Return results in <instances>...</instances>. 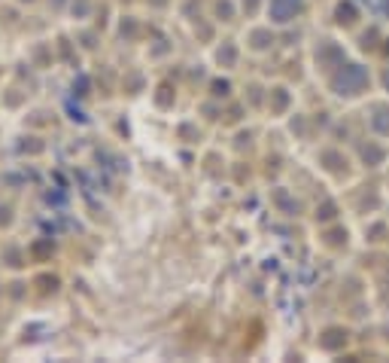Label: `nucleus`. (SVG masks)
<instances>
[{
  "label": "nucleus",
  "mask_w": 389,
  "mask_h": 363,
  "mask_svg": "<svg viewBox=\"0 0 389 363\" xmlns=\"http://www.w3.org/2000/svg\"><path fill=\"white\" fill-rule=\"evenodd\" d=\"M383 9H386V13H389V0H383Z\"/></svg>",
  "instance_id": "ddd939ff"
},
{
  "label": "nucleus",
  "mask_w": 389,
  "mask_h": 363,
  "mask_svg": "<svg viewBox=\"0 0 389 363\" xmlns=\"http://www.w3.org/2000/svg\"><path fill=\"white\" fill-rule=\"evenodd\" d=\"M301 13H304V0H271V18L280 25L292 22Z\"/></svg>",
  "instance_id": "f03ea898"
},
{
  "label": "nucleus",
  "mask_w": 389,
  "mask_h": 363,
  "mask_svg": "<svg viewBox=\"0 0 389 363\" xmlns=\"http://www.w3.org/2000/svg\"><path fill=\"white\" fill-rule=\"evenodd\" d=\"M383 86H386V92H389V70H386V74H383Z\"/></svg>",
  "instance_id": "f8f14e48"
},
{
  "label": "nucleus",
  "mask_w": 389,
  "mask_h": 363,
  "mask_svg": "<svg viewBox=\"0 0 389 363\" xmlns=\"http://www.w3.org/2000/svg\"><path fill=\"white\" fill-rule=\"evenodd\" d=\"M335 18H337L341 25H353L356 18H359V13H356V4H353V0H341V4H337Z\"/></svg>",
  "instance_id": "20e7f679"
},
{
  "label": "nucleus",
  "mask_w": 389,
  "mask_h": 363,
  "mask_svg": "<svg viewBox=\"0 0 389 363\" xmlns=\"http://www.w3.org/2000/svg\"><path fill=\"white\" fill-rule=\"evenodd\" d=\"M320 345L325 348V351H337V348H344L347 345V333L344 330H325V336L320 339Z\"/></svg>",
  "instance_id": "7ed1b4c3"
},
{
  "label": "nucleus",
  "mask_w": 389,
  "mask_h": 363,
  "mask_svg": "<svg viewBox=\"0 0 389 363\" xmlns=\"http://www.w3.org/2000/svg\"><path fill=\"white\" fill-rule=\"evenodd\" d=\"M255 4H259V0H243V6H247V13H252V9H255Z\"/></svg>",
  "instance_id": "9b49d317"
},
{
  "label": "nucleus",
  "mask_w": 389,
  "mask_h": 363,
  "mask_svg": "<svg viewBox=\"0 0 389 363\" xmlns=\"http://www.w3.org/2000/svg\"><path fill=\"white\" fill-rule=\"evenodd\" d=\"M371 128H374L377 135H389V110H386V107H377V110H374Z\"/></svg>",
  "instance_id": "39448f33"
},
{
  "label": "nucleus",
  "mask_w": 389,
  "mask_h": 363,
  "mask_svg": "<svg viewBox=\"0 0 389 363\" xmlns=\"http://www.w3.org/2000/svg\"><path fill=\"white\" fill-rule=\"evenodd\" d=\"M365 86H368V70L362 65H337V74L332 77V92L335 95L353 98V95L365 92Z\"/></svg>",
  "instance_id": "f257e3e1"
},
{
  "label": "nucleus",
  "mask_w": 389,
  "mask_h": 363,
  "mask_svg": "<svg viewBox=\"0 0 389 363\" xmlns=\"http://www.w3.org/2000/svg\"><path fill=\"white\" fill-rule=\"evenodd\" d=\"M228 83H225V79H219V83H213V92H216V95H228Z\"/></svg>",
  "instance_id": "1a4fd4ad"
},
{
  "label": "nucleus",
  "mask_w": 389,
  "mask_h": 363,
  "mask_svg": "<svg viewBox=\"0 0 389 363\" xmlns=\"http://www.w3.org/2000/svg\"><path fill=\"white\" fill-rule=\"evenodd\" d=\"M335 217V205L332 201H325L323 208H316V220H332Z\"/></svg>",
  "instance_id": "0eeeda50"
},
{
  "label": "nucleus",
  "mask_w": 389,
  "mask_h": 363,
  "mask_svg": "<svg viewBox=\"0 0 389 363\" xmlns=\"http://www.w3.org/2000/svg\"><path fill=\"white\" fill-rule=\"evenodd\" d=\"M277 107H286V92H283V89H277Z\"/></svg>",
  "instance_id": "9d476101"
},
{
  "label": "nucleus",
  "mask_w": 389,
  "mask_h": 363,
  "mask_svg": "<svg viewBox=\"0 0 389 363\" xmlns=\"http://www.w3.org/2000/svg\"><path fill=\"white\" fill-rule=\"evenodd\" d=\"M383 150L381 147H377V144H368V147H362V159H365V162L368 165H381L383 162Z\"/></svg>",
  "instance_id": "423d86ee"
},
{
  "label": "nucleus",
  "mask_w": 389,
  "mask_h": 363,
  "mask_svg": "<svg viewBox=\"0 0 389 363\" xmlns=\"http://www.w3.org/2000/svg\"><path fill=\"white\" fill-rule=\"evenodd\" d=\"M219 62H225V65H231V62H234V49H231V46H225L222 52H219Z\"/></svg>",
  "instance_id": "6e6552de"
}]
</instances>
